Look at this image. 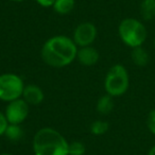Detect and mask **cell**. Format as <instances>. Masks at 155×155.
I'll return each instance as SVG.
<instances>
[{"instance_id": "obj_1", "label": "cell", "mask_w": 155, "mask_h": 155, "mask_svg": "<svg viewBox=\"0 0 155 155\" xmlns=\"http://www.w3.org/2000/svg\"><path fill=\"white\" fill-rule=\"evenodd\" d=\"M78 46L73 39L64 35L52 36L46 41L41 48L43 61L51 67H65L70 65L77 58Z\"/></svg>"}, {"instance_id": "obj_2", "label": "cell", "mask_w": 155, "mask_h": 155, "mask_svg": "<svg viewBox=\"0 0 155 155\" xmlns=\"http://www.w3.org/2000/svg\"><path fill=\"white\" fill-rule=\"evenodd\" d=\"M68 146L64 136L52 127L38 130L33 138L34 155H68Z\"/></svg>"}, {"instance_id": "obj_3", "label": "cell", "mask_w": 155, "mask_h": 155, "mask_svg": "<svg viewBox=\"0 0 155 155\" xmlns=\"http://www.w3.org/2000/svg\"><path fill=\"white\" fill-rule=\"evenodd\" d=\"M118 35L124 45L133 49L143 45L148 37V30L139 19L129 17L120 21Z\"/></svg>"}, {"instance_id": "obj_4", "label": "cell", "mask_w": 155, "mask_h": 155, "mask_svg": "<svg viewBox=\"0 0 155 155\" xmlns=\"http://www.w3.org/2000/svg\"><path fill=\"white\" fill-rule=\"evenodd\" d=\"M130 86V77L127 68L121 64H116L110 68L105 75L104 88L107 95L120 97L127 91Z\"/></svg>"}, {"instance_id": "obj_5", "label": "cell", "mask_w": 155, "mask_h": 155, "mask_svg": "<svg viewBox=\"0 0 155 155\" xmlns=\"http://www.w3.org/2000/svg\"><path fill=\"white\" fill-rule=\"evenodd\" d=\"M25 83L22 79L15 73L0 74V100L11 102L22 97Z\"/></svg>"}, {"instance_id": "obj_6", "label": "cell", "mask_w": 155, "mask_h": 155, "mask_svg": "<svg viewBox=\"0 0 155 155\" xmlns=\"http://www.w3.org/2000/svg\"><path fill=\"white\" fill-rule=\"evenodd\" d=\"M29 115V104L22 98L8 103L5 116L8 122L12 124H21Z\"/></svg>"}, {"instance_id": "obj_7", "label": "cell", "mask_w": 155, "mask_h": 155, "mask_svg": "<svg viewBox=\"0 0 155 155\" xmlns=\"http://www.w3.org/2000/svg\"><path fill=\"white\" fill-rule=\"evenodd\" d=\"M97 37V29L96 26L91 22H82L78 25L73 31V41L77 46L86 47L91 46Z\"/></svg>"}, {"instance_id": "obj_8", "label": "cell", "mask_w": 155, "mask_h": 155, "mask_svg": "<svg viewBox=\"0 0 155 155\" xmlns=\"http://www.w3.org/2000/svg\"><path fill=\"white\" fill-rule=\"evenodd\" d=\"M100 54L96 48L91 46H86V47H81L78 49L77 58L79 63L84 66H93L99 61Z\"/></svg>"}, {"instance_id": "obj_9", "label": "cell", "mask_w": 155, "mask_h": 155, "mask_svg": "<svg viewBox=\"0 0 155 155\" xmlns=\"http://www.w3.org/2000/svg\"><path fill=\"white\" fill-rule=\"evenodd\" d=\"M21 98L29 105H38L44 101V91L37 85L28 84L25 86Z\"/></svg>"}, {"instance_id": "obj_10", "label": "cell", "mask_w": 155, "mask_h": 155, "mask_svg": "<svg viewBox=\"0 0 155 155\" xmlns=\"http://www.w3.org/2000/svg\"><path fill=\"white\" fill-rule=\"evenodd\" d=\"M131 58H132V62L136 66L144 67L146 65H148L150 56H149V53L147 52V50L141 46V47H136L132 49Z\"/></svg>"}, {"instance_id": "obj_11", "label": "cell", "mask_w": 155, "mask_h": 155, "mask_svg": "<svg viewBox=\"0 0 155 155\" xmlns=\"http://www.w3.org/2000/svg\"><path fill=\"white\" fill-rule=\"evenodd\" d=\"M140 16L146 21L155 18V0H142L140 3Z\"/></svg>"}, {"instance_id": "obj_12", "label": "cell", "mask_w": 155, "mask_h": 155, "mask_svg": "<svg viewBox=\"0 0 155 155\" xmlns=\"http://www.w3.org/2000/svg\"><path fill=\"white\" fill-rule=\"evenodd\" d=\"M114 108V100L110 95H104L98 99L97 102V110L101 115H107Z\"/></svg>"}, {"instance_id": "obj_13", "label": "cell", "mask_w": 155, "mask_h": 155, "mask_svg": "<svg viewBox=\"0 0 155 155\" xmlns=\"http://www.w3.org/2000/svg\"><path fill=\"white\" fill-rule=\"evenodd\" d=\"M74 0H55L53 9L56 13L61 14V15H65V14L70 13L74 8Z\"/></svg>"}, {"instance_id": "obj_14", "label": "cell", "mask_w": 155, "mask_h": 155, "mask_svg": "<svg viewBox=\"0 0 155 155\" xmlns=\"http://www.w3.org/2000/svg\"><path fill=\"white\" fill-rule=\"evenodd\" d=\"M5 136L8 139L12 140V141H18L22 138L24 136V131L20 124H12L9 123L7 130L5 132Z\"/></svg>"}, {"instance_id": "obj_15", "label": "cell", "mask_w": 155, "mask_h": 155, "mask_svg": "<svg viewBox=\"0 0 155 155\" xmlns=\"http://www.w3.org/2000/svg\"><path fill=\"white\" fill-rule=\"evenodd\" d=\"M110 129V125L106 121L102 120H96L91 123V132L94 135H103Z\"/></svg>"}, {"instance_id": "obj_16", "label": "cell", "mask_w": 155, "mask_h": 155, "mask_svg": "<svg viewBox=\"0 0 155 155\" xmlns=\"http://www.w3.org/2000/svg\"><path fill=\"white\" fill-rule=\"evenodd\" d=\"M85 146L81 141H72L68 146V155H84Z\"/></svg>"}, {"instance_id": "obj_17", "label": "cell", "mask_w": 155, "mask_h": 155, "mask_svg": "<svg viewBox=\"0 0 155 155\" xmlns=\"http://www.w3.org/2000/svg\"><path fill=\"white\" fill-rule=\"evenodd\" d=\"M147 127H148L149 132L153 135H155V108L151 110L149 112L148 116H147Z\"/></svg>"}, {"instance_id": "obj_18", "label": "cell", "mask_w": 155, "mask_h": 155, "mask_svg": "<svg viewBox=\"0 0 155 155\" xmlns=\"http://www.w3.org/2000/svg\"><path fill=\"white\" fill-rule=\"evenodd\" d=\"M8 125H9V122L5 118V113L0 112V136L5 135V132L7 130Z\"/></svg>"}, {"instance_id": "obj_19", "label": "cell", "mask_w": 155, "mask_h": 155, "mask_svg": "<svg viewBox=\"0 0 155 155\" xmlns=\"http://www.w3.org/2000/svg\"><path fill=\"white\" fill-rule=\"evenodd\" d=\"M35 1H36L41 7H44V8L53 7L54 2H55V0H35Z\"/></svg>"}, {"instance_id": "obj_20", "label": "cell", "mask_w": 155, "mask_h": 155, "mask_svg": "<svg viewBox=\"0 0 155 155\" xmlns=\"http://www.w3.org/2000/svg\"><path fill=\"white\" fill-rule=\"evenodd\" d=\"M147 155H155V146H153L152 148L149 150V152Z\"/></svg>"}, {"instance_id": "obj_21", "label": "cell", "mask_w": 155, "mask_h": 155, "mask_svg": "<svg viewBox=\"0 0 155 155\" xmlns=\"http://www.w3.org/2000/svg\"><path fill=\"white\" fill-rule=\"evenodd\" d=\"M12 1H15V2H21V1H25V0H12Z\"/></svg>"}, {"instance_id": "obj_22", "label": "cell", "mask_w": 155, "mask_h": 155, "mask_svg": "<svg viewBox=\"0 0 155 155\" xmlns=\"http://www.w3.org/2000/svg\"><path fill=\"white\" fill-rule=\"evenodd\" d=\"M0 155H12V154H9V153H2V154H0Z\"/></svg>"}, {"instance_id": "obj_23", "label": "cell", "mask_w": 155, "mask_h": 155, "mask_svg": "<svg viewBox=\"0 0 155 155\" xmlns=\"http://www.w3.org/2000/svg\"><path fill=\"white\" fill-rule=\"evenodd\" d=\"M153 46H154V49H155V37H154V41H153Z\"/></svg>"}]
</instances>
